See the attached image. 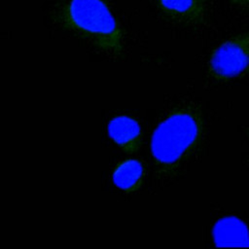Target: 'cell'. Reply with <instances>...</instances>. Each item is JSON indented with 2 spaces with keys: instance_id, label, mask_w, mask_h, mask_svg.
<instances>
[{
  "instance_id": "6da1fadb",
  "label": "cell",
  "mask_w": 249,
  "mask_h": 249,
  "mask_svg": "<svg viewBox=\"0 0 249 249\" xmlns=\"http://www.w3.org/2000/svg\"><path fill=\"white\" fill-rule=\"evenodd\" d=\"M203 120L193 104L170 111L157 125L151 138V154L156 170L163 176L175 174L201 141Z\"/></svg>"
},
{
  "instance_id": "7a4b0ae2",
  "label": "cell",
  "mask_w": 249,
  "mask_h": 249,
  "mask_svg": "<svg viewBox=\"0 0 249 249\" xmlns=\"http://www.w3.org/2000/svg\"><path fill=\"white\" fill-rule=\"evenodd\" d=\"M57 17L61 25L98 49L114 54L122 53L123 34L105 0H69Z\"/></svg>"
},
{
  "instance_id": "3957f363",
  "label": "cell",
  "mask_w": 249,
  "mask_h": 249,
  "mask_svg": "<svg viewBox=\"0 0 249 249\" xmlns=\"http://www.w3.org/2000/svg\"><path fill=\"white\" fill-rule=\"evenodd\" d=\"M249 71V31L223 42L211 53L209 75L218 81H227Z\"/></svg>"
},
{
  "instance_id": "277c9868",
  "label": "cell",
  "mask_w": 249,
  "mask_h": 249,
  "mask_svg": "<svg viewBox=\"0 0 249 249\" xmlns=\"http://www.w3.org/2000/svg\"><path fill=\"white\" fill-rule=\"evenodd\" d=\"M160 11L171 20L185 25L204 22L209 0H155Z\"/></svg>"
},
{
  "instance_id": "5b68a950",
  "label": "cell",
  "mask_w": 249,
  "mask_h": 249,
  "mask_svg": "<svg viewBox=\"0 0 249 249\" xmlns=\"http://www.w3.org/2000/svg\"><path fill=\"white\" fill-rule=\"evenodd\" d=\"M213 240L219 247H249V231L247 226L234 216L218 220L212 231Z\"/></svg>"
},
{
  "instance_id": "8992f818",
  "label": "cell",
  "mask_w": 249,
  "mask_h": 249,
  "mask_svg": "<svg viewBox=\"0 0 249 249\" xmlns=\"http://www.w3.org/2000/svg\"><path fill=\"white\" fill-rule=\"evenodd\" d=\"M111 139L125 153L136 152L141 144V129L136 120L128 116H117L108 124Z\"/></svg>"
},
{
  "instance_id": "52a82bcc",
  "label": "cell",
  "mask_w": 249,
  "mask_h": 249,
  "mask_svg": "<svg viewBox=\"0 0 249 249\" xmlns=\"http://www.w3.org/2000/svg\"><path fill=\"white\" fill-rule=\"evenodd\" d=\"M144 179V168L138 160L128 159L119 162L113 170L114 184L125 193L137 191Z\"/></svg>"
},
{
  "instance_id": "ba28073f",
  "label": "cell",
  "mask_w": 249,
  "mask_h": 249,
  "mask_svg": "<svg viewBox=\"0 0 249 249\" xmlns=\"http://www.w3.org/2000/svg\"><path fill=\"white\" fill-rule=\"evenodd\" d=\"M233 6L243 8V9H249V0H229Z\"/></svg>"
}]
</instances>
